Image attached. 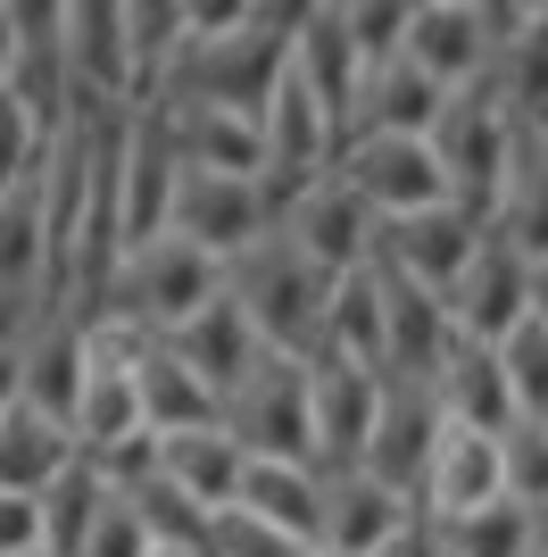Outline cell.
<instances>
[{
	"label": "cell",
	"mask_w": 548,
	"mask_h": 557,
	"mask_svg": "<svg viewBox=\"0 0 548 557\" xmlns=\"http://www.w3.org/2000/svg\"><path fill=\"white\" fill-rule=\"evenodd\" d=\"M225 433L241 458H308V358H258L225 392Z\"/></svg>",
	"instance_id": "ba28073f"
},
{
	"label": "cell",
	"mask_w": 548,
	"mask_h": 557,
	"mask_svg": "<svg viewBox=\"0 0 548 557\" xmlns=\"http://www.w3.org/2000/svg\"><path fill=\"white\" fill-rule=\"evenodd\" d=\"M499 491L540 508L548 499V417H507L499 424Z\"/></svg>",
	"instance_id": "d6a6232c"
},
{
	"label": "cell",
	"mask_w": 548,
	"mask_h": 557,
	"mask_svg": "<svg viewBox=\"0 0 548 557\" xmlns=\"http://www.w3.org/2000/svg\"><path fill=\"white\" fill-rule=\"evenodd\" d=\"M374 283H383V374H433L457 342L449 308L433 292H415V283L383 275V267H374Z\"/></svg>",
	"instance_id": "d4e9b609"
},
{
	"label": "cell",
	"mask_w": 548,
	"mask_h": 557,
	"mask_svg": "<svg viewBox=\"0 0 548 557\" xmlns=\"http://www.w3.org/2000/svg\"><path fill=\"white\" fill-rule=\"evenodd\" d=\"M482 499H499V433H465V424H440L433 458H424V483H415V516L440 524V516H465Z\"/></svg>",
	"instance_id": "e0dca14e"
},
{
	"label": "cell",
	"mask_w": 548,
	"mask_h": 557,
	"mask_svg": "<svg viewBox=\"0 0 548 557\" xmlns=\"http://www.w3.org/2000/svg\"><path fill=\"white\" fill-rule=\"evenodd\" d=\"M50 159V134L34 125V109H25L9 84H0V184H17V175H34V166Z\"/></svg>",
	"instance_id": "e575fe53"
},
{
	"label": "cell",
	"mask_w": 548,
	"mask_h": 557,
	"mask_svg": "<svg viewBox=\"0 0 548 557\" xmlns=\"http://www.w3.org/2000/svg\"><path fill=\"white\" fill-rule=\"evenodd\" d=\"M283 191L266 175H200V166H175V191H166V233L200 242L208 258H241L250 242L274 233Z\"/></svg>",
	"instance_id": "5b68a950"
},
{
	"label": "cell",
	"mask_w": 548,
	"mask_h": 557,
	"mask_svg": "<svg viewBox=\"0 0 548 557\" xmlns=\"http://www.w3.org/2000/svg\"><path fill=\"white\" fill-rule=\"evenodd\" d=\"M200 557H316L299 533H283V524H266V516L250 508H216L200 533Z\"/></svg>",
	"instance_id": "836d02e7"
},
{
	"label": "cell",
	"mask_w": 548,
	"mask_h": 557,
	"mask_svg": "<svg viewBox=\"0 0 548 557\" xmlns=\"http://www.w3.org/2000/svg\"><path fill=\"white\" fill-rule=\"evenodd\" d=\"M433 159H440V184H449L457 209H474L482 225H490V209H499V184H507V141H515V116H507V100L490 92V84H474V92H449L433 116Z\"/></svg>",
	"instance_id": "277c9868"
},
{
	"label": "cell",
	"mask_w": 548,
	"mask_h": 557,
	"mask_svg": "<svg viewBox=\"0 0 548 557\" xmlns=\"http://www.w3.org/2000/svg\"><path fill=\"white\" fill-rule=\"evenodd\" d=\"M150 557H200V549H150Z\"/></svg>",
	"instance_id": "bcb514c9"
},
{
	"label": "cell",
	"mask_w": 548,
	"mask_h": 557,
	"mask_svg": "<svg viewBox=\"0 0 548 557\" xmlns=\"http://www.w3.org/2000/svg\"><path fill=\"white\" fill-rule=\"evenodd\" d=\"M308 9H324V0H308Z\"/></svg>",
	"instance_id": "681fc988"
},
{
	"label": "cell",
	"mask_w": 548,
	"mask_h": 557,
	"mask_svg": "<svg viewBox=\"0 0 548 557\" xmlns=\"http://www.w3.org/2000/svg\"><path fill=\"white\" fill-rule=\"evenodd\" d=\"M440 84L424 67H408L399 50L390 59H365V84H358V109H349V134H433L440 116ZM341 134V141H349Z\"/></svg>",
	"instance_id": "7402d4cb"
},
{
	"label": "cell",
	"mask_w": 548,
	"mask_h": 557,
	"mask_svg": "<svg viewBox=\"0 0 548 557\" xmlns=\"http://www.w3.org/2000/svg\"><path fill=\"white\" fill-rule=\"evenodd\" d=\"M490 358H499L507 408H515V417H548V325H540V317L507 325L499 342H490Z\"/></svg>",
	"instance_id": "1f68e13d"
},
{
	"label": "cell",
	"mask_w": 548,
	"mask_h": 557,
	"mask_svg": "<svg viewBox=\"0 0 548 557\" xmlns=\"http://www.w3.org/2000/svg\"><path fill=\"white\" fill-rule=\"evenodd\" d=\"M482 233L490 225H482L474 209H457V200L415 209V216H383V225H374V267L415 283V292H433V300H449V283L465 275V258H474Z\"/></svg>",
	"instance_id": "9c48e42d"
},
{
	"label": "cell",
	"mask_w": 548,
	"mask_h": 557,
	"mask_svg": "<svg viewBox=\"0 0 548 557\" xmlns=\"http://www.w3.org/2000/svg\"><path fill=\"white\" fill-rule=\"evenodd\" d=\"M59 50L84 100H134V34H125V0H59Z\"/></svg>",
	"instance_id": "2e32d148"
},
{
	"label": "cell",
	"mask_w": 548,
	"mask_h": 557,
	"mask_svg": "<svg viewBox=\"0 0 548 557\" xmlns=\"http://www.w3.org/2000/svg\"><path fill=\"white\" fill-rule=\"evenodd\" d=\"M490 225H499L524 258H548V116H515V141H507V184H499Z\"/></svg>",
	"instance_id": "44dd1931"
},
{
	"label": "cell",
	"mask_w": 548,
	"mask_h": 557,
	"mask_svg": "<svg viewBox=\"0 0 548 557\" xmlns=\"http://www.w3.org/2000/svg\"><path fill=\"white\" fill-rule=\"evenodd\" d=\"M258 159H266V184L274 191L308 184V175H324V166L341 159V125H333V109H324L291 67L274 75L266 109H258Z\"/></svg>",
	"instance_id": "8fae6325"
},
{
	"label": "cell",
	"mask_w": 548,
	"mask_h": 557,
	"mask_svg": "<svg viewBox=\"0 0 548 557\" xmlns=\"http://www.w3.org/2000/svg\"><path fill=\"white\" fill-rule=\"evenodd\" d=\"M449 325H457V342H499L507 325H524L532 317V258L507 242L499 225L474 242V258H465V275L449 283Z\"/></svg>",
	"instance_id": "7c38bea8"
},
{
	"label": "cell",
	"mask_w": 548,
	"mask_h": 557,
	"mask_svg": "<svg viewBox=\"0 0 548 557\" xmlns=\"http://www.w3.org/2000/svg\"><path fill=\"white\" fill-rule=\"evenodd\" d=\"M291 75L324 100V109H333V125L349 134V109H358L365 59H358V42H349V25H341V9H333V0H324V9H308V17L291 25Z\"/></svg>",
	"instance_id": "ffe728a7"
},
{
	"label": "cell",
	"mask_w": 548,
	"mask_h": 557,
	"mask_svg": "<svg viewBox=\"0 0 548 557\" xmlns=\"http://www.w3.org/2000/svg\"><path fill=\"white\" fill-rule=\"evenodd\" d=\"M316 349H324V358H349V367H374V374H383V283H374V258L349 267V275H333ZM316 349H308V358H316Z\"/></svg>",
	"instance_id": "83f0119b"
},
{
	"label": "cell",
	"mask_w": 548,
	"mask_h": 557,
	"mask_svg": "<svg viewBox=\"0 0 548 557\" xmlns=\"http://www.w3.org/2000/svg\"><path fill=\"white\" fill-rule=\"evenodd\" d=\"M159 541L141 533V516L125 508V491L109 483V499H100V516H91V533L75 541V557H150Z\"/></svg>",
	"instance_id": "d590c367"
},
{
	"label": "cell",
	"mask_w": 548,
	"mask_h": 557,
	"mask_svg": "<svg viewBox=\"0 0 548 557\" xmlns=\"http://www.w3.org/2000/svg\"><path fill=\"white\" fill-rule=\"evenodd\" d=\"M399 59L424 67L440 92H474V84H490V67H499V34L482 25L474 0H408Z\"/></svg>",
	"instance_id": "30bf717a"
},
{
	"label": "cell",
	"mask_w": 548,
	"mask_h": 557,
	"mask_svg": "<svg viewBox=\"0 0 548 557\" xmlns=\"http://www.w3.org/2000/svg\"><path fill=\"white\" fill-rule=\"evenodd\" d=\"M150 466L191 499V508H233V483H241V442L225 424H200V433H150Z\"/></svg>",
	"instance_id": "cb8c5ba5"
},
{
	"label": "cell",
	"mask_w": 548,
	"mask_h": 557,
	"mask_svg": "<svg viewBox=\"0 0 548 557\" xmlns=\"http://www.w3.org/2000/svg\"><path fill=\"white\" fill-rule=\"evenodd\" d=\"M166 349H175V358L200 374V383H216V392H233V383H241V374L266 358V349H258V333H250V317L233 308V292H216L208 308H191V317L166 333Z\"/></svg>",
	"instance_id": "603a6c76"
},
{
	"label": "cell",
	"mask_w": 548,
	"mask_h": 557,
	"mask_svg": "<svg viewBox=\"0 0 548 557\" xmlns=\"http://www.w3.org/2000/svg\"><path fill=\"white\" fill-rule=\"evenodd\" d=\"M274 233H283V242H291L316 275H349V267H365V258H374V209H365V200L333 175V166L283 191Z\"/></svg>",
	"instance_id": "8992f818"
},
{
	"label": "cell",
	"mask_w": 548,
	"mask_h": 557,
	"mask_svg": "<svg viewBox=\"0 0 548 557\" xmlns=\"http://www.w3.org/2000/svg\"><path fill=\"white\" fill-rule=\"evenodd\" d=\"M440 442V408H433V383L424 374H383V399H374V433H365V474L390 483L399 499L415 508V483H424V458Z\"/></svg>",
	"instance_id": "4fadbf2b"
},
{
	"label": "cell",
	"mask_w": 548,
	"mask_h": 557,
	"mask_svg": "<svg viewBox=\"0 0 548 557\" xmlns=\"http://www.w3.org/2000/svg\"><path fill=\"white\" fill-rule=\"evenodd\" d=\"M532 317L548 325V258H532Z\"/></svg>",
	"instance_id": "7bdbcfd3"
},
{
	"label": "cell",
	"mask_w": 548,
	"mask_h": 557,
	"mask_svg": "<svg viewBox=\"0 0 548 557\" xmlns=\"http://www.w3.org/2000/svg\"><path fill=\"white\" fill-rule=\"evenodd\" d=\"M125 34H134V67L150 84L166 67V50H175V0H125Z\"/></svg>",
	"instance_id": "74e56055"
},
{
	"label": "cell",
	"mask_w": 548,
	"mask_h": 557,
	"mask_svg": "<svg viewBox=\"0 0 548 557\" xmlns=\"http://www.w3.org/2000/svg\"><path fill=\"white\" fill-rule=\"evenodd\" d=\"M433 533L449 557H532V508L499 491V499H482L465 516H440Z\"/></svg>",
	"instance_id": "4dcf8cb0"
},
{
	"label": "cell",
	"mask_w": 548,
	"mask_h": 557,
	"mask_svg": "<svg viewBox=\"0 0 548 557\" xmlns=\"http://www.w3.org/2000/svg\"><path fill=\"white\" fill-rule=\"evenodd\" d=\"M17 557H50V549H17Z\"/></svg>",
	"instance_id": "c3c4849f"
},
{
	"label": "cell",
	"mask_w": 548,
	"mask_h": 557,
	"mask_svg": "<svg viewBox=\"0 0 548 557\" xmlns=\"http://www.w3.org/2000/svg\"><path fill=\"white\" fill-rule=\"evenodd\" d=\"M134 392H141V424H150V433H200V424H225V392L183 367L175 349H166V333H150V342L134 349Z\"/></svg>",
	"instance_id": "d6986e66"
},
{
	"label": "cell",
	"mask_w": 548,
	"mask_h": 557,
	"mask_svg": "<svg viewBox=\"0 0 548 557\" xmlns=\"http://www.w3.org/2000/svg\"><path fill=\"white\" fill-rule=\"evenodd\" d=\"M316 491H324V466L316 458H241V483H233V508L266 516L283 533H299L316 549Z\"/></svg>",
	"instance_id": "4316f807"
},
{
	"label": "cell",
	"mask_w": 548,
	"mask_h": 557,
	"mask_svg": "<svg viewBox=\"0 0 548 557\" xmlns=\"http://www.w3.org/2000/svg\"><path fill=\"white\" fill-rule=\"evenodd\" d=\"M408 499L390 483H374L365 466H324L316 491V557H383L390 533L408 524Z\"/></svg>",
	"instance_id": "9a60e30c"
},
{
	"label": "cell",
	"mask_w": 548,
	"mask_h": 557,
	"mask_svg": "<svg viewBox=\"0 0 548 557\" xmlns=\"http://www.w3.org/2000/svg\"><path fill=\"white\" fill-rule=\"evenodd\" d=\"M25 408V374H17V349H0V417Z\"/></svg>",
	"instance_id": "b9f144b4"
},
{
	"label": "cell",
	"mask_w": 548,
	"mask_h": 557,
	"mask_svg": "<svg viewBox=\"0 0 548 557\" xmlns=\"http://www.w3.org/2000/svg\"><path fill=\"white\" fill-rule=\"evenodd\" d=\"M333 175H341L365 209H374V225H383V216H415V209H440V200H449L440 159H433V141H424V134H349L341 159H333Z\"/></svg>",
	"instance_id": "52a82bcc"
},
{
	"label": "cell",
	"mask_w": 548,
	"mask_h": 557,
	"mask_svg": "<svg viewBox=\"0 0 548 557\" xmlns=\"http://www.w3.org/2000/svg\"><path fill=\"white\" fill-rule=\"evenodd\" d=\"M9 50H17V34H9V17H0V75H9Z\"/></svg>",
	"instance_id": "f6af8a7d"
},
{
	"label": "cell",
	"mask_w": 548,
	"mask_h": 557,
	"mask_svg": "<svg viewBox=\"0 0 548 557\" xmlns=\"http://www.w3.org/2000/svg\"><path fill=\"white\" fill-rule=\"evenodd\" d=\"M67 458H75L67 424H50L42 408H9V417H0V491L34 499V491H42Z\"/></svg>",
	"instance_id": "f546056e"
},
{
	"label": "cell",
	"mask_w": 548,
	"mask_h": 557,
	"mask_svg": "<svg viewBox=\"0 0 548 557\" xmlns=\"http://www.w3.org/2000/svg\"><path fill=\"white\" fill-rule=\"evenodd\" d=\"M225 292H233V308L250 317L258 349L308 358L316 333H324V292H333V275H316L283 233H266V242H250L241 258H225Z\"/></svg>",
	"instance_id": "7a4b0ae2"
},
{
	"label": "cell",
	"mask_w": 548,
	"mask_h": 557,
	"mask_svg": "<svg viewBox=\"0 0 548 557\" xmlns=\"http://www.w3.org/2000/svg\"><path fill=\"white\" fill-rule=\"evenodd\" d=\"M349 25V42H358V59H390L399 50V25H408V0H333Z\"/></svg>",
	"instance_id": "8d00e7d4"
},
{
	"label": "cell",
	"mask_w": 548,
	"mask_h": 557,
	"mask_svg": "<svg viewBox=\"0 0 548 557\" xmlns=\"http://www.w3.org/2000/svg\"><path fill=\"white\" fill-rule=\"evenodd\" d=\"M100 499H109V466H91L84 449H75V458L59 466L42 491H34V524H42V549H50V557H75V541L91 533Z\"/></svg>",
	"instance_id": "f1b7e54d"
},
{
	"label": "cell",
	"mask_w": 548,
	"mask_h": 557,
	"mask_svg": "<svg viewBox=\"0 0 548 557\" xmlns=\"http://www.w3.org/2000/svg\"><path fill=\"white\" fill-rule=\"evenodd\" d=\"M532 9H548V0H524V17H532Z\"/></svg>",
	"instance_id": "7dc6e473"
},
{
	"label": "cell",
	"mask_w": 548,
	"mask_h": 557,
	"mask_svg": "<svg viewBox=\"0 0 548 557\" xmlns=\"http://www.w3.org/2000/svg\"><path fill=\"white\" fill-rule=\"evenodd\" d=\"M266 0H175V42H216V34H241Z\"/></svg>",
	"instance_id": "f35d334b"
},
{
	"label": "cell",
	"mask_w": 548,
	"mask_h": 557,
	"mask_svg": "<svg viewBox=\"0 0 548 557\" xmlns=\"http://www.w3.org/2000/svg\"><path fill=\"white\" fill-rule=\"evenodd\" d=\"M433 408L440 424H465V433H499L515 408H507V383H499V358H490V342H449V358H440L433 374Z\"/></svg>",
	"instance_id": "484cf974"
},
{
	"label": "cell",
	"mask_w": 548,
	"mask_h": 557,
	"mask_svg": "<svg viewBox=\"0 0 548 557\" xmlns=\"http://www.w3.org/2000/svg\"><path fill=\"white\" fill-rule=\"evenodd\" d=\"M532 557H548V499L532 508Z\"/></svg>",
	"instance_id": "ee69618b"
},
{
	"label": "cell",
	"mask_w": 548,
	"mask_h": 557,
	"mask_svg": "<svg viewBox=\"0 0 548 557\" xmlns=\"http://www.w3.org/2000/svg\"><path fill=\"white\" fill-rule=\"evenodd\" d=\"M17 549H42V524H34V499L0 491V557H17Z\"/></svg>",
	"instance_id": "ab89813d"
},
{
	"label": "cell",
	"mask_w": 548,
	"mask_h": 557,
	"mask_svg": "<svg viewBox=\"0 0 548 557\" xmlns=\"http://www.w3.org/2000/svg\"><path fill=\"white\" fill-rule=\"evenodd\" d=\"M225 292V258H208L200 242H183V233H141L125 242L109 267V292H100V317H125L141 333H175L191 308H208Z\"/></svg>",
	"instance_id": "6da1fadb"
},
{
	"label": "cell",
	"mask_w": 548,
	"mask_h": 557,
	"mask_svg": "<svg viewBox=\"0 0 548 557\" xmlns=\"http://www.w3.org/2000/svg\"><path fill=\"white\" fill-rule=\"evenodd\" d=\"M283 67H291V25L258 9L241 34L175 42V50H166V67L150 75V84L191 92V100H216V109H233V116H250V125H258V109H266V92H274V75H283Z\"/></svg>",
	"instance_id": "3957f363"
},
{
	"label": "cell",
	"mask_w": 548,
	"mask_h": 557,
	"mask_svg": "<svg viewBox=\"0 0 548 557\" xmlns=\"http://www.w3.org/2000/svg\"><path fill=\"white\" fill-rule=\"evenodd\" d=\"M17 374H25V408H42L50 424H67L75 392H84V317H75V308H42L17 342Z\"/></svg>",
	"instance_id": "ac0fdd59"
},
{
	"label": "cell",
	"mask_w": 548,
	"mask_h": 557,
	"mask_svg": "<svg viewBox=\"0 0 548 557\" xmlns=\"http://www.w3.org/2000/svg\"><path fill=\"white\" fill-rule=\"evenodd\" d=\"M374 399H383V374L349 367V358H308V458L316 466H358L365 433H374Z\"/></svg>",
	"instance_id": "5bb4252c"
},
{
	"label": "cell",
	"mask_w": 548,
	"mask_h": 557,
	"mask_svg": "<svg viewBox=\"0 0 548 557\" xmlns=\"http://www.w3.org/2000/svg\"><path fill=\"white\" fill-rule=\"evenodd\" d=\"M474 9H482V25H490L499 42L515 34V25H524V0H474Z\"/></svg>",
	"instance_id": "60d3db41"
}]
</instances>
